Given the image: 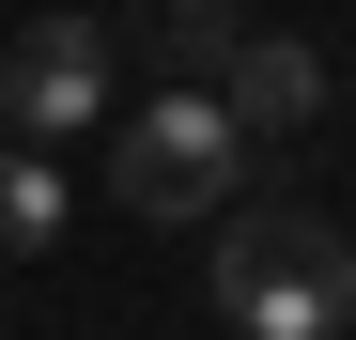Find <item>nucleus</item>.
Here are the masks:
<instances>
[{
  "instance_id": "1",
  "label": "nucleus",
  "mask_w": 356,
  "mask_h": 340,
  "mask_svg": "<svg viewBox=\"0 0 356 340\" xmlns=\"http://www.w3.org/2000/svg\"><path fill=\"white\" fill-rule=\"evenodd\" d=\"M217 309L248 340H356V248L325 201H232L217 216Z\"/></svg>"
},
{
  "instance_id": "2",
  "label": "nucleus",
  "mask_w": 356,
  "mask_h": 340,
  "mask_svg": "<svg viewBox=\"0 0 356 340\" xmlns=\"http://www.w3.org/2000/svg\"><path fill=\"white\" fill-rule=\"evenodd\" d=\"M232 186H248V139L217 124V93L124 108V139H108V201H124V216H155V232H217Z\"/></svg>"
},
{
  "instance_id": "3",
  "label": "nucleus",
  "mask_w": 356,
  "mask_h": 340,
  "mask_svg": "<svg viewBox=\"0 0 356 340\" xmlns=\"http://www.w3.org/2000/svg\"><path fill=\"white\" fill-rule=\"evenodd\" d=\"M0 93H16V139L108 124V31H93V16H31L16 46H0Z\"/></svg>"
},
{
  "instance_id": "4",
  "label": "nucleus",
  "mask_w": 356,
  "mask_h": 340,
  "mask_svg": "<svg viewBox=\"0 0 356 340\" xmlns=\"http://www.w3.org/2000/svg\"><path fill=\"white\" fill-rule=\"evenodd\" d=\"M202 93H217L232 139H294V124H325V46L310 31H232Z\"/></svg>"
},
{
  "instance_id": "5",
  "label": "nucleus",
  "mask_w": 356,
  "mask_h": 340,
  "mask_svg": "<svg viewBox=\"0 0 356 340\" xmlns=\"http://www.w3.org/2000/svg\"><path fill=\"white\" fill-rule=\"evenodd\" d=\"M63 216H78L63 155H47V139H0V263H47V248H63Z\"/></svg>"
},
{
  "instance_id": "6",
  "label": "nucleus",
  "mask_w": 356,
  "mask_h": 340,
  "mask_svg": "<svg viewBox=\"0 0 356 340\" xmlns=\"http://www.w3.org/2000/svg\"><path fill=\"white\" fill-rule=\"evenodd\" d=\"M140 46L170 62V93H202V78H217V46H232V16H217V0H140Z\"/></svg>"
},
{
  "instance_id": "7",
  "label": "nucleus",
  "mask_w": 356,
  "mask_h": 340,
  "mask_svg": "<svg viewBox=\"0 0 356 340\" xmlns=\"http://www.w3.org/2000/svg\"><path fill=\"white\" fill-rule=\"evenodd\" d=\"M0 139H16V93H0Z\"/></svg>"
}]
</instances>
